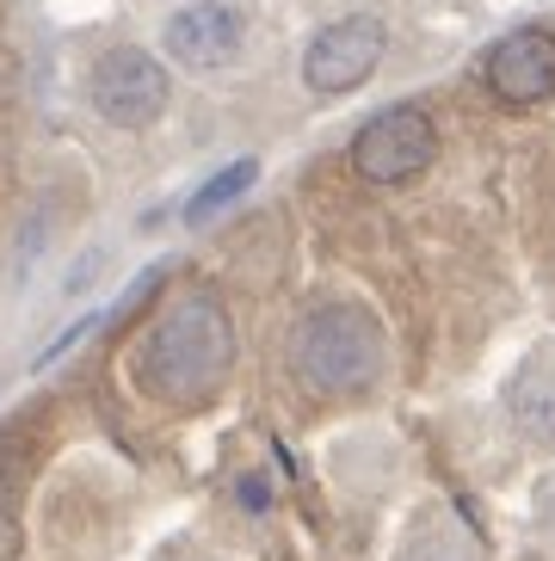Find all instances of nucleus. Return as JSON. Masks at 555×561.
Masks as SVG:
<instances>
[{
	"mask_svg": "<svg viewBox=\"0 0 555 561\" xmlns=\"http://www.w3.org/2000/svg\"><path fill=\"white\" fill-rule=\"evenodd\" d=\"M131 389L155 408L204 413L235 377V321L216 290H180L131 340Z\"/></svg>",
	"mask_w": 555,
	"mask_h": 561,
	"instance_id": "nucleus-1",
	"label": "nucleus"
},
{
	"mask_svg": "<svg viewBox=\"0 0 555 561\" xmlns=\"http://www.w3.org/2000/svg\"><path fill=\"white\" fill-rule=\"evenodd\" d=\"M291 377L321 401H359L389 377V333L371 302L321 297L291 328Z\"/></svg>",
	"mask_w": 555,
	"mask_h": 561,
	"instance_id": "nucleus-2",
	"label": "nucleus"
},
{
	"mask_svg": "<svg viewBox=\"0 0 555 561\" xmlns=\"http://www.w3.org/2000/svg\"><path fill=\"white\" fill-rule=\"evenodd\" d=\"M37 530L63 561H105L131 530V488L99 457H75V469L49 481Z\"/></svg>",
	"mask_w": 555,
	"mask_h": 561,
	"instance_id": "nucleus-3",
	"label": "nucleus"
},
{
	"mask_svg": "<svg viewBox=\"0 0 555 561\" xmlns=\"http://www.w3.org/2000/svg\"><path fill=\"white\" fill-rule=\"evenodd\" d=\"M81 93L93 105L99 124H112V130H148V124H161V112L173 105V75L155 50L143 44H105L93 50L81 75Z\"/></svg>",
	"mask_w": 555,
	"mask_h": 561,
	"instance_id": "nucleus-4",
	"label": "nucleus"
},
{
	"mask_svg": "<svg viewBox=\"0 0 555 561\" xmlns=\"http://www.w3.org/2000/svg\"><path fill=\"white\" fill-rule=\"evenodd\" d=\"M439 154V124L426 105H389V112H376L359 124L352 136V167H359V180L371 185H408L420 180L426 167Z\"/></svg>",
	"mask_w": 555,
	"mask_h": 561,
	"instance_id": "nucleus-5",
	"label": "nucleus"
},
{
	"mask_svg": "<svg viewBox=\"0 0 555 561\" xmlns=\"http://www.w3.org/2000/svg\"><path fill=\"white\" fill-rule=\"evenodd\" d=\"M389 50V25L376 13H340L327 19L321 32L309 37V50H303V87L321 93V100H340V93H359L364 81L376 75Z\"/></svg>",
	"mask_w": 555,
	"mask_h": 561,
	"instance_id": "nucleus-6",
	"label": "nucleus"
},
{
	"mask_svg": "<svg viewBox=\"0 0 555 561\" xmlns=\"http://www.w3.org/2000/svg\"><path fill=\"white\" fill-rule=\"evenodd\" d=\"M247 32H253L247 25V7H235V0H192L180 13H167L161 50L185 75H223V68L241 62Z\"/></svg>",
	"mask_w": 555,
	"mask_h": 561,
	"instance_id": "nucleus-7",
	"label": "nucleus"
},
{
	"mask_svg": "<svg viewBox=\"0 0 555 561\" xmlns=\"http://www.w3.org/2000/svg\"><path fill=\"white\" fill-rule=\"evenodd\" d=\"M500 413L524 450L555 457V340H537L519 358V370L500 389Z\"/></svg>",
	"mask_w": 555,
	"mask_h": 561,
	"instance_id": "nucleus-8",
	"label": "nucleus"
},
{
	"mask_svg": "<svg viewBox=\"0 0 555 561\" xmlns=\"http://www.w3.org/2000/svg\"><path fill=\"white\" fill-rule=\"evenodd\" d=\"M482 81H488L507 105L555 100V32L524 25V32L500 37L488 50V62H482Z\"/></svg>",
	"mask_w": 555,
	"mask_h": 561,
	"instance_id": "nucleus-9",
	"label": "nucleus"
},
{
	"mask_svg": "<svg viewBox=\"0 0 555 561\" xmlns=\"http://www.w3.org/2000/svg\"><path fill=\"white\" fill-rule=\"evenodd\" d=\"M44 420L37 408H19V420L0 426V561L19 549V512H25V494L37 481V457H44Z\"/></svg>",
	"mask_w": 555,
	"mask_h": 561,
	"instance_id": "nucleus-10",
	"label": "nucleus"
},
{
	"mask_svg": "<svg viewBox=\"0 0 555 561\" xmlns=\"http://www.w3.org/2000/svg\"><path fill=\"white\" fill-rule=\"evenodd\" d=\"M327 476H333V488L352 500H383L401 481V445H395L389 432H346V438H333V450H327Z\"/></svg>",
	"mask_w": 555,
	"mask_h": 561,
	"instance_id": "nucleus-11",
	"label": "nucleus"
},
{
	"mask_svg": "<svg viewBox=\"0 0 555 561\" xmlns=\"http://www.w3.org/2000/svg\"><path fill=\"white\" fill-rule=\"evenodd\" d=\"M389 561H482V556H475V537L457 512L444 506V500H426V506L408 512Z\"/></svg>",
	"mask_w": 555,
	"mask_h": 561,
	"instance_id": "nucleus-12",
	"label": "nucleus"
},
{
	"mask_svg": "<svg viewBox=\"0 0 555 561\" xmlns=\"http://www.w3.org/2000/svg\"><path fill=\"white\" fill-rule=\"evenodd\" d=\"M253 180H260V167H253V161H229L216 180H204L192 198H185V222H192V229H197V222H216V216L229 210V204L241 198Z\"/></svg>",
	"mask_w": 555,
	"mask_h": 561,
	"instance_id": "nucleus-13",
	"label": "nucleus"
},
{
	"mask_svg": "<svg viewBox=\"0 0 555 561\" xmlns=\"http://www.w3.org/2000/svg\"><path fill=\"white\" fill-rule=\"evenodd\" d=\"M148 561H235V556H223L216 543H204V537H192V530H180V537H167L161 549Z\"/></svg>",
	"mask_w": 555,
	"mask_h": 561,
	"instance_id": "nucleus-14",
	"label": "nucleus"
},
{
	"mask_svg": "<svg viewBox=\"0 0 555 561\" xmlns=\"http://www.w3.org/2000/svg\"><path fill=\"white\" fill-rule=\"evenodd\" d=\"M531 506H537V525H543V530H555V469L537 481V494H531Z\"/></svg>",
	"mask_w": 555,
	"mask_h": 561,
	"instance_id": "nucleus-15",
	"label": "nucleus"
},
{
	"mask_svg": "<svg viewBox=\"0 0 555 561\" xmlns=\"http://www.w3.org/2000/svg\"><path fill=\"white\" fill-rule=\"evenodd\" d=\"M235 500H247V512H265V481H260V476L235 481Z\"/></svg>",
	"mask_w": 555,
	"mask_h": 561,
	"instance_id": "nucleus-16",
	"label": "nucleus"
},
{
	"mask_svg": "<svg viewBox=\"0 0 555 561\" xmlns=\"http://www.w3.org/2000/svg\"><path fill=\"white\" fill-rule=\"evenodd\" d=\"M7 87H13V56L0 50V100H7Z\"/></svg>",
	"mask_w": 555,
	"mask_h": 561,
	"instance_id": "nucleus-17",
	"label": "nucleus"
},
{
	"mask_svg": "<svg viewBox=\"0 0 555 561\" xmlns=\"http://www.w3.org/2000/svg\"><path fill=\"white\" fill-rule=\"evenodd\" d=\"M519 561H543V556H519Z\"/></svg>",
	"mask_w": 555,
	"mask_h": 561,
	"instance_id": "nucleus-18",
	"label": "nucleus"
}]
</instances>
